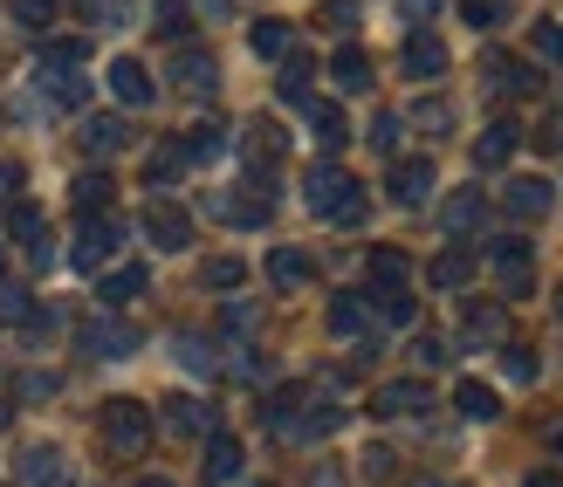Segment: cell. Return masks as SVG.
Here are the masks:
<instances>
[{
    "instance_id": "obj_1",
    "label": "cell",
    "mask_w": 563,
    "mask_h": 487,
    "mask_svg": "<svg viewBox=\"0 0 563 487\" xmlns=\"http://www.w3.org/2000/svg\"><path fill=\"white\" fill-rule=\"evenodd\" d=\"M302 199H309V213H323L336 226H357L364 220V192H357V179H351L344 165H317L302 179Z\"/></svg>"
},
{
    "instance_id": "obj_2",
    "label": "cell",
    "mask_w": 563,
    "mask_h": 487,
    "mask_svg": "<svg viewBox=\"0 0 563 487\" xmlns=\"http://www.w3.org/2000/svg\"><path fill=\"white\" fill-rule=\"evenodd\" d=\"M103 440L118 453H145L152 446V412L137 398H103Z\"/></svg>"
},
{
    "instance_id": "obj_3",
    "label": "cell",
    "mask_w": 563,
    "mask_h": 487,
    "mask_svg": "<svg viewBox=\"0 0 563 487\" xmlns=\"http://www.w3.org/2000/svg\"><path fill=\"white\" fill-rule=\"evenodd\" d=\"M118 241H124V226L110 220V213H90V220H82V234H76V247H69V268L76 275H97L110 254H118Z\"/></svg>"
},
{
    "instance_id": "obj_4",
    "label": "cell",
    "mask_w": 563,
    "mask_h": 487,
    "mask_svg": "<svg viewBox=\"0 0 563 487\" xmlns=\"http://www.w3.org/2000/svg\"><path fill=\"white\" fill-rule=\"evenodd\" d=\"M145 234H152V247L179 254V247H192V213L173 207V199H152V207H145Z\"/></svg>"
},
{
    "instance_id": "obj_5",
    "label": "cell",
    "mask_w": 563,
    "mask_h": 487,
    "mask_svg": "<svg viewBox=\"0 0 563 487\" xmlns=\"http://www.w3.org/2000/svg\"><path fill=\"white\" fill-rule=\"evenodd\" d=\"M427 406H433V391L419 385V378H391V385L372 391V412H378V419H419Z\"/></svg>"
},
{
    "instance_id": "obj_6",
    "label": "cell",
    "mask_w": 563,
    "mask_h": 487,
    "mask_svg": "<svg viewBox=\"0 0 563 487\" xmlns=\"http://www.w3.org/2000/svg\"><path fill=\"white\" fill-rule=\"evenodd\" d=\"M76 336H82V351H90V357H131L137 351V330L118 323V317H90Z\"/></svg>"
},
{
    "instance_id": "obj_7",
    "label": "cell",
    "mask_w": 563,
    "mask_h": 487,
    "mask_svg": "<svg viewBox=\"0 0 563 487\" xmlns=\"http://www.w3.org/2000/svg\"><path fill=\"white\" fill-rule=\"evenodd\" d=\"M488 262H495V275H501V296H529V247H522L516 234L488 241Z\"/></svg>"
},
{
    "instance_id": "obj_8",
    "label": "cell",
    "mask_w": 563,
    "mask_h": 487,
    "mask_svg": "<svg viewBox=\"0 0 563 487\" xmlns=\"http://www.w3.org/2000/svg\"><path fill=\"white\" fill-rule=\"evenodd\" d=\"M110 90H118V103L145 110V103L158 97V82H152V69L137 63V55H118V63H110Z\"/></svg>"
},
{
    "instance_id": "obj_9",
    "label": "cell",
    "mask_w": 563,
    "mask_h": 487,
    "mask_svg": "<svg viewBox=\"0 0 563 487\" xmlns=\"http://www.w3.org/2000/svg\"><path fill=\"white\" fill-rule=\"evenodd\" d=\"M391 199H399V207H427L433 199V158H399L391 165Z\"/></svg>"
},
{
    "instance_id": "obj_10",
    "label": "cell",
    "mask_w": 563,
    "mask_h": 487,
    "mask_svg": "<svg viewBox=\"0 0 563 487\" xmlns=\"http://www.w3.org/2000/svg\"><path fill=\"white\" fill-rule=\"evenodd\" d=\"M516 145H522V131H516L509 118H495L482 137H474V165H482V171H501V165L516 158Z\"/></svg>"
},
{
    "instance_id": "obj_11",
    "label": "cell",
    "mask_w": 563,
    "mask_h": 487,
    "mask_svg": "<svg viewBox=\"0 0 563 487\" xmlns=\"http://www.w3.org/2000/svg\"><path fill=\"white\" fill-rule=\"evenodd\" d=\"M21 487H69L63 446H27V453H21Z\"/></svg>"
},
{
    "instance_id": "obj_12",
    "label": "cell",
    "mask_w": 563,
    "mask_h": 487,
    "mask_svg": "<svg viewBox=\"0 0 563 487\" xmlns=\"http://www.w3.org/2000/svg\"><path fill=\"white\" fill-rule=\"evenodd\" d=\"M501 199H509V213H516V220H543V213L556 207V186L529 171V179H509V192H501Z\"/></svg>"
},
{
    "instance_id": "obj_13",
    "label": "cell",
    "mask_w": 563,
    "mask_h": 487,
    "mask_svg": "<svg viewBox=\"0 0 563 487\" xmlns=\"http://www.w3.org/2000/svg\"><path fill=\"white\" fill-rule=\"evenodd\" d=\"M488 220V192L482 186H467V192H454V199H446V207H440V226H446V234H474V226H482Z\"/></svg>"
},
{
    "instance_id": "obj_14",
    "label": "cell",
    "mask_w": 563,
    "mask_h": 487,
    "mask_svg": "<svg viewBox=\"0 0 563 487\" xmlns=\"http://www.w3.org/2000/svg\"><path fill=\"white\" fill-rule=\"evenodd\" d=\"M446 69V42L433 35V27H412V35H406V76H440Z\"/></svg>"
},
{
    "instance_id": "obj_15",
    "label": "cell",
    "mask_w": 563,
    "mask_h": 487,
    "mask_svg": "<svg viewBox=\"0 0 563 487\" xmlns=\"http://www.w3.org/2000/svg\"><path fill=\"white\" fill-rule=\"evenodd\" d=\"M173 76H179V90H192V97H213L220 90V63L207 48H186L179 63H173Z\"/></svg>"
},
{
    "instance_id": "obj_16",
    "label": "cell",
    "mask_w": 563,
    "mask_h": 487,
    "mask_svg": "<svg viewBox=\"0 0 563 487\" xmlns=\"http://www.w3.org/2000/svg\"><path fill=\"white\" fill-rule=\"evenodd\" d=\"M501 336H509V317H501L495 302H474L467 317H461V343H467V351H482V343H501Z\"/></svg>"
},
{
    "instance_id": "obj_17",
    "label": "cell",
    "mask_w": 563,
    "mask_h": 487,
    "mask_svg": "<svg viewBox=\"0 0 563 487\" xmlns=\"http://www.w3.org/2000/svg\"><path fill=\"white\" fill-rule=\"evenodd\" d=\"M165 425H173V433H220V425H213V406H207V398H165Z\"/></svg>"
},
{
    "instance_id": "obj_18",
    "label": "cell",
    "mask_w": 563,
    "mask_h": 487,
    "mask_svg": "<svg viewBox=\"0 0 563 487\" xmlns=\"http://www.w3.org/2000/svg\"><path fill=\"white\" fill-rule=\"evenodd\" d=\"M454 412L474 419V425H488V419L501 412V398H495V385H482V378H461V385H454Z\"/></svg>"
},
{
    "instance_id": "obj_19",
    "label": "cell",
    "mask_w": 563,
    "mask_h": 487,
    "mask_svg": "<svg viewBox=\"0 0 563 487\" xmlns=\"http://www.w3.org/2000/svg\"><path fill=\"white\" fill-rule=\"evenodd\" d=\"M309 275H317V262H309L302 247H275L268 254V281H275V289H302Z\"/></svg>"
},
{
    "instance_id": "obj_20",
    "label": "cell",
    "mask_w": 563,
    "mask_h": 487,
    "mask_svg": "<svg viewBox=\"0 0 563 487\" xmlns=\"http://www.w3.org/2000/svg\"><path fill=\"white\" fill-rule=\"evenodd\" d=\"M82 63H90V42H42L35 76H69V69H82Z\"/></svg>"
},
{
    "instance_id": "obj_21",
    "label": "cell",
    "mask_w": 563,
    "mask_h": 487,
    "mask_svg": "<svg viewBox=\"0 0 563 487\" xmlns=\"http://www.w3.org/2000/svg\"><path fill=\"white\" fill-rule=\"evenodd\" d=\"M372 330V309H364V296H330V336H364Z\"/></svg>"
},
{
    "instance_id": "obj_22",
    "label": "cell",
    "mask_w": 563,
    "mask_h": 487,
    "mask_svg": "<svg viewBox=\"0 0 563 487\" xmlns=\"http://www.w3.org/2000/svg\"><path fill=\"white\" fill-rule=\"evenodd\" d=\"M309 137H317L323 152H344V137H351L344 110H336V103H309Z\"/></svg>"
},
{
    "instance_id": "obj_23",
    "label": "cell",
    "mask_w": 563,
    "mask_h": 487,
    "mask_svg": "<svg viewBox=\"0 0 563 487\" xmlns=\"http://www.w3.org/2000/svg\"><path fill=\"white\" fill-rule=\"evenodd\" d=\"M309 76H317V63L309 55H282V76H275V90H282V103H309Z\"/></svg>"
},
{
    "instance_id": "obj_24",
    "label": "cell",
    "mask_w": 563,
    "mask_h": 487,
    "mask_svg": "<svg viewBox=\"0 0 563 487\" xmlns=\"http://www.w3.org/2000/svg\"><path fill=\"white\" fill-rule=\"evenodd\" d=\"M433 289H467V281H474V254L467 247H446V254H433Z\"/></svg>"
},
{
    "instance_id": "obj_25",
    "label": "cell",
    "mask_w": 563,
    "mask_h": 487,
    "mask_svg": "<svg viewBox=\"0 0 563 487\" xmlns=\"http://www.w3.org/2000/svg\"><path fill=\"white\" fill-rule=\"evenodd\" d=\"M330 76H336V90H372V55H364V48H336Z\"/></svg>"
},
{
    "instance_id": "obj_26",
    "label": "cell",
    "mask_w": 563,
    "mask_h": 487,
    "mask_svg": "<svg viewBox=\"0 0 563 487\" xmlns=\"http://www.w3.org/2000/svg\"><path fill=\"white\" fill-rule=\"evenodd\" d=\"M82 145H90L97 158H110V152H124V145H131V131H124V118H110V110H103V118L82 124Z\"/></svg>"
},
{
    "instance_id": "obj_27",
    "label": "cell",
    "mask_w": 563,
    "mask_h": 487,
    "mask_svg": "<svg viewBox=\"0 0 563 487\" xmlns=\"http://www.w3.org/2000/svg\"><path fill=\"white\" fill-rule=\"evenodd\" d=\"M247 48L268 55V63H282V55L296 48V35H289V21H255V27H247Z\"/></svg>"
},
{
    "instance_id": "obj_28",
    "label": "cell",
    "mask_w": 563,
    "mask_h": 487,
    "mask_svg": "<svg viewBox=\"0 0 563 487\" xmlns=\"http://www.w3.org/2000/svg\"><path fill=\"white\" fill-rule=\"evenodd\" d=\"M145 281H152L145 268H110V275H103V289H97V296H103L110 309H124V302H137V296H145Z\"/></svg>"
},
{
    "instance_id": "obj_29",
    "label": "cell",
    "mask_w": 563,
    "mask_h": 487,
    "mask_svg": "<svg viewBox=\"0 0 563 487\" xmlns=\"http://www.w3.org/2000/svg\"><path fill=\"white\" fill-rule=\"evenodd\" d=\"M200 467H207V480H234L241 474V446L228 433H207V461Z\"/></svg>"
},
{
    "instance_id": "obj_30",
    "label": "cell",
    "mask_w": 563,
    "mask_h": 487,
    "mask_svg": "<svg viewBox=\"0 0 563 487\" xmlns=\"http://www.w3.org/2000/svg\"><path fill=\"white\" fill-rule=\"evenodd\" d=\"M110 192H118L110 171H82L76 179V213H110Z\"/></svg>"
},
{
    "instance_id": "obj_31",
    "label": "cell",
    "mask_w": 563,
    "mask_h": 487,
    "mask_svg": "<svg viewBox=\"0 0 563 487\" xmlns=\"http://www.w3.org/2000/svg\"><path fill=\"white\" fill-rule=\"evenodd\" d=\"M488 82H495L501 97H529V90H537V76H529L522 63H509V55H495V63H488Z\"/></svg>"
},
{
    "instance_id": "obj_32",
    "label": "cell",
    "mask_w": 563,
    "mask_h": 487,
    "mask_svg": "<svg viewBox=\"0 0 563 487\" xmlns=\"http://www.w3.org/2000/svg\"><path fill=\"white\" fill-rule=\"evenodd\" d=\"M42 90H48V103L76 110L82 97H90V76H82V69H69V76H42Z\"/></svg>"
},
{
    "instance_id": "obj_33",
    "label": "cell",
    "mask_w": 563,
    "mask_h": 487,
    "mask_svg": "<svg viewBox=\"0 0 563 487\" xmlns=\"http://www.w3.org/2000/svg\"><path fill=\"white\" fill-rule=\"evenodd\" d=\"M179 152H186V165H207V158H220V152H228V131H220V124H200V131H192Z\"/></svg>"
},
{
    "instance_id": "obj_34",
    "label": "cell",
    "mask_w": 563,
    "mask_h": 487,
    "mask_svg": "<svg viewBox=\"0 0 563 487\" xmlns=\"http://www.w3.org/2000/svg\"><path fill=\"white\" fill-rule=\"evenodd\" d=\"M200 281H207V289H220V296H228V289H241V281H247V262H234V254H213V262L200 268Z\"/></svg>"
},
{
    "instance_id": "obj_35",
    "label": "cell",
    "mask_w": 563,
    "mask_h": 487,
    "mask_svg": "<svg viewBox=\"0 0 563 487\" xmlns=\"http://www.w3.org/2000/svg\"><path fill=\"white\" fill-rule=\"evenodd\" d=\"M364 309H372L378 323H412V296L406 289H372V302H364Z\"/></svg>"
},
{
    "instance_id": "obj_36",
    "label": "cell",
    "mask_w": 563,
    "mask_h": 487,
    "mask_svg": "<svg viewBox=\"0 0 563 487\" xmlns=\"http://www.w3.org/2000/svg\"><path fill=\"white\" fill-rule=\"evenodd\" d=\"M372 289H406V254L399 247H378L372 254Z\"/></svg>"
},
{
    "instance_id": "obj_37",
    "label": "cell",
    "mask_w": 563,
    "mask_h": 487,
    "mask_svg": "<svg viewBox=\"0 0 563 487\" xmlns=\"http://www.w3.org/2000/svg\"><path fill=\"white\" fill-rule=\"evenodd\" d=\"M8 234H14V241H27V247H35V241H48V234H42V207H27V199H14V207H8Z\"/></svg>"
},
{
    "instance_id": "obj_38",
    "label": "cell",
    "mask_w": 563,
    "mask_h": 487,
    "mask_svg": "<svg viewBox=\"0 0 563 487\" xmlns=\"http://www.w3.org/2000/svg\"><path fill=\"white\" fill-rule=\"evenodd\" d=\"M179 165H186V152H179V145H165V152H152V165H145V186H152V192H165V186L179 179Z\"/></svg>"
},
{
    "instance_id": "obj_39",
    "label": "cell",
    "mask_w": 563,
    "mask_h": 487,
    "mask_svg": "<svg viewBox=\"0 0 563 487\" xmlns=\"http://www.w3.org/2000/svg\"><path fill=\"white\" fill-rule=\"evenodd\" d=\"M529 48H537V63H556V69H563V21H537Z\"/></svg>"
},
{
    "instance_id": "obj_40",
    "label": "cell",
    "mask_w": 563,
    "mask_h": 487,
    "mask_svg": "<svg viewBox=\"0 0 563 487\" xmlns=\"http://www.w3.org/2000/svg\"><path fill=\"white\" fill-rule=\"evenodd\" d=\"M412 124L427 131V137H446V124H454V110H446L440 97H427V103H412Z\"/></svg>"
},
{
    "instance_id": "obj_41",
    "label": "cell",
    "mask_w": 563,
    "mask_h": 487,
    "mask_svg": "<svg viewBox=\"0 0 563 487\" xmlns=\"http://www.w3.org/2000/svg\"><path fill=\"white\" fill-rule=\"evenodd\" d=\"M14 21L27 27V35H48V21H55V0H14Z\"/></svg>"
},
{
    "instance_id": "obj_42",
    "label": "cell",
    "mask_w": 563,
    "mask_h": 487,
    "mask_svg": "<svg viewBox=\"0 0 563 487\" xmlns=\"http://www.w3.org/2000/svg\"><path fill=\"white\" fill-rule=\"evenodd\" d=\"M323 27H336V35H351L357 27V0H323V14H317Z\"/></svg>"
},
{
    "instance_id": "obj_43",
    "label": "cell",
    "mask_w": 563,
    "mask_h": 487,
    "mask_svg": "<svg viewBox=\"0 0 563 487\" xmlns=\"http://www.w3.org/2000/svg\"><path fill=\"white\" fill-rule=\"evenodd\" d=\"M399 131H406V124L391 118V110H378V118H372V131H364V137H372L378 152H399Z\"/></svg>"
},
{
    "instance_id": "obj_44",
    "label": "cell",
    "mask_w": 563,
    "mask_h": 487,
    "mask_svg": "<svg viewBox=\"0 0 563 487\" xmlns=\"http://www.w3.org/2000/svg\"><path fill=\"white\" fill-rule=\"evenodd\" d=\"M152 27H158V35H186V27H192L186 21V0H158V21Z\"/></svg>"
},
{
    "instance_id": "obj_45",
    "label": "cell",
    "mask_w": 563,
    "mask_h": 487,
    "mask_svg": "<svg viewBox=\"0 0 563 487\" xmlns=\"http://www.w3.org/2000/svg\"><path fill=\"white\" fill-rule=\"evenodd\" d=\"M501 370H509L516 385H529V378H537V357H529V343H509V357H501Z\"/></svg>"
},
{
    "instance_id": "obj_46",
    "label": "cell",
    "mask_w": 563,
    "mask_h": 487,
    "mask_svg": "<svg viewBox=\"0 0 563 487\" xmlns=\"http://www.w3.org/2000/svg\"><path fill=\"white\" fill-rule=\"evenodd\" d=\"M179 364H186V370H213V351H207V336H179Z\"/></svg>"
},
{
    "instance_id": "obj_47",
    "label": "cell",
    "mask_w": 563,
    "mask_h": 487,
    "mask_svg": "<svg viewBox=\"0 0 563 487\" xmlns=\"http://www.w3.org/2000/svg\"><path fill=\"white\" fill-rule=\"evenodd\" d=\"M461 14H467V27H495L501 21V0H461Z\"/></svg>"
},
{
    "instance_id": "obj_48",
    "label": "cell",
    "mask_w": 563,
    "mask_h": 487,
    "mask_svg": "<svg viewBox=\"0 0 563 487\" xmlns=\"http://www.w3.org/2000/svg\"><path fill=\"white\" fill-rule=\"evenodd\" d=\"M412 357H419V364L433 370V364H446V357H454V351H446V336H419V343H412Z\"/></svg>"
},
{
    "instance_id": "obj_49",
    "label": "cell",
    "mask_w": 563,
    "mask_h": 487,
    "mask_svg": "<svg viewBox=\"0 0 563 487\" xmlns=\"http://www.w3.org/2000/svg\"><path fill=\"white\" fill-rule=\"evenodd\" d=\"M14 186H21V165L0 158V207H14Z\"/></svg>"
},
{
    "instance_id": "obj_50",
    "label": "cell",
    "mask_w": 563,
    "mask_h": 487,
    "mask_svg": "<svg viewBox=\"0 0 563 487\" xmlns=\"http://www.w3.org/2000/svg\"><path fill=\"white\" fill-rule=\"evenodd\" d=\"M0 317H27V289H0Z\"/></svg>"
},
{
    "instance_id": "obj_51",
    "label": "cell",
    "mask_w": 563,
    "mask_h": 487,
    "mask_svg": "<svg viewBox=\"0 0 563 487\" xmlns=\"http://www.w3.org/2000/svg\"><path fill=\"white\" fill-rule=\"evenodd\" d=\"M364 474L385 480V474H391V453H385V446H372V453H364Z\"/></svg>"
},
{
    "instance_id": "obj_52",
    "label": "cell",
    "mask_w": 563,
    "mask_h": 487,
    "mask_svg": "<svg viewBox=\"0 0 563 487\" xmlns=\"http://www.w3.org/2000/svg\"><path fill=\"white\" fill-rule=\"evenodd\" d=\"M55 391V378H48V370H35V378H21V398H48Z\"/></svg>"
},
{
    "instance_id": "obj_53",
    "label": "cell",
    "mask_w": 563,
    "mask_h": 487,
    "mask_svg": "<svg viewBox=\"0 0 563 487\" xmlns=\"http://www.w3.org/2000/svg\"><path fill=\"white\" fill-rule=\"evenodd\" d=\"M399 8H406V21H433V14H440V0H399Z\"/></svg>"
},
{
    "instance_id": "obj_54",
    "label": "cell",
    "mask_w": 563,
    "mask_h": 487,
    "mask_svg": "<svg viewBox=\"0 0 563 487\" xmlns=\"http://www.w3.org/2000/svg\"><path fill=\"white\" fill-rule=\"evenodd\" d=\"M543 440H550V453H556V461H563V419L550 425V433H543Z\"/></svg>"
},
{
    "instance_id": "obj_55",
    "label": "cell",
    "mask_w": 563,
    "mask_h": 487,
    "mask_svg": "<svg viewBox=\"0 0 563 487\" xmlns=\"http://www.w3.org/2000/svg\"><path fill=\"white\" fill-rule=\"evenodd\" d=\"M522 487H563V474H529Z\"/></svg>"
},
{
    "instance_id": "obj_56",
    "label": "cell",
    "mask_w": 563,
    "mask_h": 487,
    "mask_svg": "<svg viewBox=\"0 0 563 487\" xmlns=\"http://www.w3.org/2000/svg\"><path fill=\"white\" fill-rule=\"evenodd\" d=\"M131 487H165V480H131Z\"/></svg>"
},
{
    "instance_id": "obj_57",
    "label": "cell",
    "mask_w": 563,
    "mask_h": 487,
    "mask_svg": "<svg viewBox=\"0 0 563 487\" xmlns=\"http://www.w3.org/2000/svg\"><path fill=\"white\" fill-rule=\"evenodd\" d=\"M556 317H563V289H556Z\"/></svg>"
},
{
    "instance_id": "obj_58",
    "label": "cell",
    "mask_w": 563,
    "mask_h": 487,
    "mask_svg": "<svg viewBox=\"0 0 563 487\" xmlns=\"http://www.w3.org/2000/svg\"><path fill=\"white\" fill-rule=\"evenodd\" d=\"M0 425H8V406H0Z\"/></svg>"
}]
</instances>
